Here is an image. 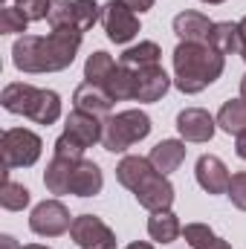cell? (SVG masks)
Returning a JSON list of instances; mask_svg holds the SVG:
<instances>
[{
    "label": "cell",
    "instance_id": "4",
    "mask_svg": "<svg viewBox=\"0 0 246 249\" xmlns=\"http://www.w3.org/2000/svg\"><path fill=\"white\" fill-rule=\"evenodd\" d=\"M44 142L35 130L26 127H9L0 136V157H3V180H9L12 168H29L41 160Z\"/></svg>",
    "mask_w": 246,
    "mask_h": 249
},
{
    "label": "cell",
    "instance_id": "16",
    "mask_svg": "<svg viewBox=\"0 0 246 249\" xmlns=\"http://www.w3.org/2000/svg\"><path fill=\"white\" fill-rule=\"evenodd\" d=\"M214 20H209L203 12L185 9L174 18V35L180 41H194V44H209V32H211Z\"/></svg>",
    "mask_w": 246,
    "mask_h": 249
},
{
    "label": "cell",
    "instance_id": "30",
    "mask_svg": "<svg viewBox=\"0 0 246 249\" xmlns=\"http://www.w3.org/2000/svg\"><path fill=\"white\" fill-rule=\"evenodd\" d=\"M183 238H185V244L191 249H203V247H209L217 235L206 226V223H188L183 229Z\"/></svg>",
    "mask_w": 246,
    "mask_h": 249
},
{
    "label": "cell",
    "instance_id": "23",
    "mask_svg": "<svg viewBox=\"0 0 246 249\" xmlns=\"http://www.w3.org/2000/svg\"><path fill=\"white\" fill-rule=\"evenodd\" d=\"M217 127L226 130L229 136H238L246 130V99H229L223 102V107L217 110Z\"/></svg>",
    "mask_w": 246,
    "mask_h": 249
},
{
    "label": "cell",
    "instance_id": "6",
    "mask_svg": "<svg viewBox=\"0 0 246 249\" xmlns=\"http://www.w3.org/2000/svg\"><path fill=\"white\" fill-rule=\"evenodd\" d=\"M70 226H72V217L61 200H44L29 214V229L41 238H58L64 232H70Z\"/></svg>",
    "mask_w": 246,
    "mask_h": 249
},
{
    "label": "cell",
    "instance_id": "28",
    "mask_svg": "<svg viewBox=\"0 0 246 249\" xmlns=\"http://www.w3.org/2000/svg\"><path fill=\"white\" fill-rule=\"evenodd\" d=\"M32 20L18 9V6H3L0 9V32H6V35H15V32H20V35H26V26H29Z\"/></svg>",
    "mask_w": 246,
    "mask_h": 249
},
{
    "label": "cell",
    "instance_id": "40",
    "mask_svg": "<svg viewBox=\"0 0 246 249\" xmlns=\"http://www.w3.org/2000/svg\"><path fill=\"white\" fill-rule=\"evenodd\" d=\"M241 99H246V75L241 78Z\"/></svg>",
    "mask_w": 246,
    "mask_h": 249
},
{
    "label": "cell",
    "instance_id": "14",
    "mask_svg": "<svg viewBox=\"0 0 246 249\" xmlns=\"http://www.w3.org/2000/svg\"><path fill=\"white\" fill-rule=\"evenodd\" d=\"M168 87H171V75L159 64L148 67V70H139L136 72V96H133V102H145V105L159 102L168 93Z\"/></svg>",
    "mask_w": 246,
    "mask_h": 249
},
{
    "label": "cell",
    "instance_id": "37",
    "mask_svg": "<svg viewBox=\"0 0 246 249\" xmlns=\"http://www.w3.org/2000/svg\"><path fill=\"white\" fill-rule=\"evenodd\" d=\"M238 29H241V41H244V47H241V58L246 61V15L238 20Z\"/></svg>",
    "mask_w": 246,
    "mask_h": 249
},
{
    "label": "cell",
    "instance_id": "1",
    "mask_svg": "<svg viewBox=\"0 0 246 249\" xmlns=\"http://www.w3.org/2000/svg\"><path fill=\"white\" fill-rule=\"evenodd\" d=\"M81 29H53L44 35H20L12 47V64L20 72H61L75 61L81 50Z\"/></svg>",
    "mask_w": 246,
    "mask_h": 249
},
{
    "label": "cell",
    "instance_id": "10",
    "mask_svg": "<svg viewBox=\"0 0 246 249\" xmlns=\"http://www.w3.org/2000/svg\"><path fill=\"white\" fill-rule=\"evenodd\" d=\"M64 133L78 142L84 151L93 148L96 142H102V133H105V119L93 116V113H84V110H72L64 122Z\"/></svg>",
    "mask_w": 246,
    "mask_h": 249
},
{
    "label": "cell",
    "instance_id": "3",
    "mask_svg": "<svg viewBox=\"0 0 246 249\" xmlns=\"http://www.w3.org/2000/svg\"><path fill=\"white\" fill-rule=\"evenodd\" d=\"M151 116L145 110H122L116 116L105 119V133H102V145L110 154H124L130 145L142 142L151 133Z\"/></svg>",
    "mask_w": 246,
    "mask_h": 249
},
{
    "label": "cell",
    "instance_id": "11",
    "mask_svg": "<svg viewBox=\"0 0 246 249\" xmlns=\"http://www.w3.org/2000/svg\"><path fill=\"white\" fill-rule=\"evenodd\" d=\"M194 177H197L200 188L209 191V194H226L229 180H232L226 162H223L220 157H214V154H203V157L197 160V165H194Z\"/></svg>",
    "mask_w": 246,
    "mask_h": 249
},
{
    "label": "cell",
    "instance_id": "25",
    "mask_svg": "<svg viewBox=\"0 0 246 249\" xmlns=\"http://www.w3.org/2000/svg\"><path fill=\"white\" fill-rule=\"evenodd\" d=\"M116 67H119V64L113 61L105 50H96V53L84 61V78H87L90 84H102V87H105Z\"/></svg>",
    "mask_w": 246,
    "mask_h": 249
},
{
    "label": "cell",
    "instance_id": "21",
    "mask_svg": "<svg viewBox=\"0 0 246 249\" xmlns=\"http://www.w3.org/2000/svg\"><path fill=\"white\" fill-rule=\"evenodd\" d=\"M159 58H162V50H159L157 41H139L136 47H127V50H124L122 58H119V64L127 67V70H133V72H139V70L157 67Z\"/></svg>",
    "mask_w": 246,
    "mask_h": 249
},
{
    "label": "cell",
    "instance_id": "41",
    "mask_svg": "<svg viewBox=\"0 0 246 249\" xmlns=\"http://www.w3.org/2000/svg\"><path fill=\"white\" fill-rule=\"evenodd\" d=\"M23 249H50V247H44V244H26Z\"/></svg>",
    "mask_w": 246,
    "mask_h": 249
},
{
    "label": "cell",
    "instance_id": "39",
    "mask_svg": "<svg viewBox=\"0 0 246 249\" xmlns=\"http://www.w3.org/2000/svg\"><path fill=\"white\" fill-rule=\"evenodd\" d=\"M124 249H154V244H148V241H133V244H127Z\"/></svg>",
    "mask_w": 246,
    "mask_h": 249
},
{
    "label": "cell",
    "instance_id": "2",
    "mask_svg": "<svg viewBox=\"0 0 246 249\" xmlns=\"http://www.w3.org/2000/svg\"><path fill=\"white\" fill-rule=\"evenodd\" d=\"M223 67L226 55H220L211 44L180 41L174 50V87L185 96L203 93L223 75Z\"/></svg>",
    "mask_w": 246,
    "mask_h": 249
},
{
    "label": "cell",
    "instance_id": "32",
    "mask_svg": "<svg viewBox=\"0 0 246 249\" xmlns=\"http://www.w3.org/2000/svg\"><path fill=\"white\" fill-rule=\"evenodd\" d=\"M226 197L232 200V206H235V209L246 212V171H238V174H232V180H229V188H226Z\"/></svg>",
    "mask_w": 246,
    "mask_h": 249
},
{
    "label": "cell",
    "instance_id": "12",
    "mask_svg": "<svg viewBox=\"0 0 246 249\" xmlns=\"http://www.w3.org/2000/svg\"><path fill=\"white\" fill-rule=\"evenodd\" d=\"M26 119H32L35 124H55L61 119V96L55 90H47V87H35L32 90V99L26 105Z\"/></svg>",
    "mask_w": 246,
    "mask_h": 249
},
{
    "label": "cell",
    "instance_id": "19",
    "mask_svg": "<svg viewBox=\"0 0 246 249\" xmlns=\"http://www.w3.org/2000/svg\"><path fill=\"white\" fill-rule=\"evenodd\" d=\"M78 160H64V157H55L47 162V171H44V186L50 194L61 197V194H70V180H72V168H75Z\"/></svg>",
    "mask_w": 246,
    "mask_h": 249
},
{
    "label": "cell",
    "instance_id": "24",
    "mask_svg": "<svg viewBox=\"0 0 246 249\" xmlns=\"http://www.w3.org/2000/svg\"><path fill=\"white\" fill-rule=\"evenodd\" d=\"M105 90L110 93L113 102H127V99H133V96H136V72L119 64V67L113 70V75L107 78Z\"/></svg>",
    "mask_w": 246,
    "mask_h": 249
},
{
    "label": "cell",
    "instance_id": "8",
    "mask_svg": "<svg viewBox=\"0 0 246 249\" xmlns=\"http://www.w3.org/2000/svg\"><path fill=\"white\" fill-rule=\"evenodd\" d=\"M133 197H136V203H139L142 209H148V212H162V209H171V206H174L177 191H174L171 180H168L165 174L154 171V174H148V177L136 186Z\"/></svg>",
    "mask_w": 246,
    "mask_h": 249
},
{
    "label": "cell",
    "instance_id": "13",
    "mask_svg": "<svg viewBox=\"0 0 246 249\" xmlns=\"http://www.w3.org/2000/svg\"><path fill=\"white\" fill-rule=\"evenodd\" d=\"M72 105H75V110H84V113H93V116H99V119H107V116H110V107H113V99H110V93H107L102 84L84 81V84L75 87Z\"/></svg>",
    "mask_w": 246,
    "mask_h": 249
},
{
    "label": "cell",
    "instance_id": "15",
    "mask_svg": "<svg viewBox=\"0 0 246 249\" xmlns=\"http://www.w3.org/2000/svg\"><path fill=\"white\" fill-rule=\"evenodd\" d=\"M105 188V174L93 160H78L72 168V180H70V194L75 197H96Z\"/></svg>",
    "mask_w": 246,
    "mask_h": 249
},
{
    "label": "cell",
    "instance_id": "31",
    "mask_svg": "<svg viewBox=\"0 0 246 249\" xmlns=\"http://www.w3.org/2000/svg\"><path fill=\"white\" fill-rule=\"evenodd\" d=\"M15 6L29 20H47L50 18V9H53V0H15Z\"/></svg>",
    "mask_w": 246,
    "mask_h": 249
},
{
    "label": "cell",
    "instance_id": "38",
    "mask_svg": "<svg viewBox=\"0 0 246 249\" xmlns=\"http://www.w3.org/2000/svg\"><path fill=\"white\" fill-rule=\"evenodd\" d=\"M203 249H232V247H229V241H223V238L217 235V238H214V241H211L209 247H203Z\"/></svg>",
    "mask_w": 246,
    "mask_h": 249
},
{
    "label": "cell",
    "instance_id": "36",
    "mask_svg": "<svg viewBox=\"0 0 246 249\" xmlns=\"http://www.w3.org/2000/svg\"><path fill=\"white\" fill-rule=\"evenodd\" d=\"M0 249H23L12 235H0Z\"/></svg>",
    "mask_w": 246,
    "mask_h": 249
},
{
    "label": "cell",
    "instance_id": "5",
    "mask_svg": "<svg viewBox=\"0 0 246 249\" xmlns=\"http://www.w3.org/2000/svg\"><path fill=\"white\" fill-rule=\"evenodd\" d=\"M70 238L78 249H116V235L113 229L96 217V214H78L72 217Z\"/></svg>",
    "mask_w": 246,
    "mask_h": 249
},
{
    "label": "cell",
    "instance_id": "42",
    "mask_svg": "<svg viewBox=\"0 0 246 249\" xmlns=\"http://www.w3.org/2000/svg\"><path fill=\"white\" fill-rule=\"evenodd\" d=\"M203 3H209V6H217V3H223V0H203Z\"/></svg>",
    "mask_w": 246,
    "mask_h": 249
},
{
    "label": "cell",
    "instance_id": "18",
    "mask_svg": "<svg viewBox=\"0 0 246 249\" xmlns=\"http://www.w3.org/2000/svg\"><path fill=\"white\" fill-rule=\"evenodd\" d=\"M148 235H151V241H157V244H174V241L183 235L180 217H177L171 209L151 212V217H148Z\"/></svg>",
    "mask_w": 246,
    "mask_h": 249
},
{
    "label": "cell",
    "instance_id": "35",
    "mask_svg": "<svg viewBox=\"0 0 246 249\" xmlns=\"http://www.w3.org/2000/svg\"><path fill=\"white\" fill-rule=\"evenodd\" d=\"M235 154H238L241 160H246V130L235 136Z\"/></svg>",
    "mask_w": 246,
    "mask_h": 249
},
{
    "label": "cell",
    "instance_id": "27",
    "mask_svg": "<svg viewBox=\"0 0 246 249\" xmlns=\"http://www.w3.org/2000/svg\"><path fill=\"white\" fill-rule=\"evenodd\" d=\"M47 23H50V29H78V23H75V0H53Z\"/></svg>",
    "mask_w": 246,
    "mask_h": 249
},
{
    "label": "cell",
    "instance_id": "26",
    "mask_svg": "<svg viewBox=\"0 0 246 249\" xmlns=\"http://www.w3.org/2000/svg\"><path fill=\"white\" fill-rule=\"evenodd\" d=\"M29 188L20 186V183H15V180H3V186H0V206L6 209V212H23L26 206H29Z\"/></svg>",
    "mask_w": 246,
    "mask_h": 249
},
{
    "label": "cell",
    "instance_id": "22",
    "mask_svg": "<svg viewBox=\"0 0 246 249\" xmlns=\"http://www.w3.org/2000/svg\"><path fill=\"white\" fill-rule=\"evenodd\" d=\"M154 171H157V168L151 165L148 157H124L122 162L116 165V180H119L124 188L136 191V186H139L148 174H154Z\"/></svg>",
    "mask_w": 246,
    "mask_h": 249
},
{
    "label": "cell",
    "instance_id": "34",
    "mask_svg": "<svg viewBox=\"0 0 246 249\" xmlns=\"http://www.w3.org/2000/svg\"><path fill=\"white\" fill-rule=\"evenodd\" d=\"M122 3L127 6V9H133L136 15H142V12L154 9V3H157V0H122Z\"/></svg>",
    "mask_w": 246,
    "mask_h": 249
},
{
    "label": "cell",
    "instance_id": "17",
    "mask_svg": "<svg viewBox=\"0 0 246 249\" xmlns=\"http://www.w3.org/2000/svg\"><path fill=\"white\" fill-rule=\"evenodd\" d=\"M148 160H151V165H154L159 174H165V177H168L171 171H177V168L183 165L185 142H183V139H162V142H157V145L151 148Z\"/></svg>",
    "mask_w": 246,
    "mask_h": 249
},
{
    "label": "cell",
    "instance_id": "29",
    "mask_svg": "<svg viewBox=\"0 0 246 249\" xmlns=\"http://www.w3.org/2000/svg\"><path fill=\"white\" fill-rule=\"evenodd\" d=\"M102 20V6L96 0H75V23L81 32H90Z\"/></svg>",
    "mask_w": 246,
    "mask_h": 249
},
{
    "label": "cell",
    "instance_id": "33",
    "mask_svg": "<svg viewBox=\"0 0 246 249\" xmlns=\"http://www.w3.org/2000/svg\"><path fill=\"white\" fill-rule=\"evenodd\" d=\"M55 157H64V160H84V148L78 145V142H72L67 133H61L58 139H55Z\"/></svg>",
    "mask_w": 246,
    "mask_h": 249
},
{
    "label": "cell",
    "instance_id": "7",
    "mask_svg": "<svg viewBox=\"0 0 246 249\" xmlns=\"http://www.w3.org/2000/svg\"><path fill=\"white\" fill-rule=\"evenodd\" d=\"M102 26L113 44H127L139 35V15L122 0H110L102 6Z\"/></svg>",
    "mask_w": 246,
    "mask_h": 249
},
{
    "label": "cell",
    "instance_id": "20",
    "mask_svg": "<svg viewBox=\"0 0 246 249\" xmlns=\"http://www.w3.org/2000/svg\"><path fill=\"white\" fill-rule=\"evenodd\" d=\"M209 44H211L220 55H241L244 41H241L238 23H232V20H217V23L211 26V32H209Z\"/></svg>",
    "mask_w": 246,
    "mask_h": 249
},
{
    "label": "cell",
    "instance_id": "9",
    "mask_svg": "<svg viewBox=\"0 0 246 249\" xmlns=\"http://www.w3.org/2000/svg\"><path fill=\"white\" fill-rule=\"evenodd\" d=\"M177 130L183 142H211L217 130V119L203 107H185L177 113Z\"/></svg>",
    "mask_w": 246,
    "mask_h": 249
}]
</instances>
